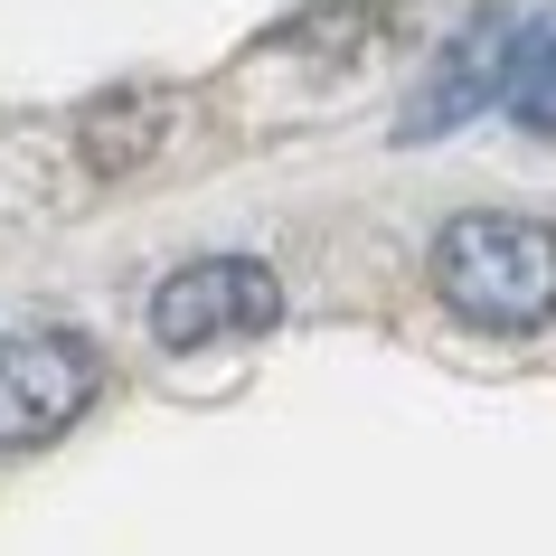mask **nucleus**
<instances>
[{
	"mask_svg": "<svg viewBox=\"0 0 556 556\" xmlns=\"http://www.w3.org/2000/svg\"><path fill=\"white\" fill-rule=\"evenodd\" d=\"M434 302L471 330H547L556 321V227L519 217V207H463L434 236Z\"/></svg>",
	"mask_w": 556,
	"mask_h": 556,
	"instance_id": "nucleus-1",
	"label": "nucleus"
},
{
	"mask_svg": "<svg viewBox=\"0 0 556 556\" xmlns=\"http://www.w3.org/2000/svg\"><path fill=\"white\" fill-rule=\"evenodd\" d=\"M104 358L76 330H10L0 340V453H38L94 406Z\"/></svg>",
	"mask_w": 556,
	"mask_h": 556,
	"instance_id": "nucleus-2",
	"label": "nucleus"
},
{
	"mask_svg": "<svg viewBox=\"0 0 556 556\" xmlns=\"http://www.w3.org/2000/svg\"><path fill=\"white\" fill-rule=\"evenodd\" d=\"M283 321V283L255 255H199L151 293V340L161 350H217V340H255Z\"/></svg>",
	"mask_w": 556,
	"mask_h": 556,
	"instance_id": "nucleus-3",
	"label": "nucleus"
},
{
	"mask_svg": "<svg viewBox=\"0 0 556 556\" xmlns=\"http://www.w3.org/2000/svg\"><path fill=\"white\" fill-rule=\"evenodd\" d=\"M509 20H471L453 48H443V66L415 86L406 123H396V142H434V132H453V123H471L481 104H500V76H509Z\"/></svg>",
	"mask_w": 556,
	"mask_h": 556,
	"instance_id": "nucleus-4",
	"label": "nucleus"
},
{
	"mask_svg": "<svg viewBox=\"0 0 556 556\" xmlns=\"http://www.w3.org/2000/svg\"><path fill=\"white\" fill-rule=\"evenodd\" d=\"M161 132H170V94H161V86L104 94V104H86V114H76V142H86V161H94L104 179L142 170L151 151H161Z\"/></svg>",
	"mask_w": 556,
	"mask_h": 556,
	"instance_id": "nucleus-5",
	"label": "nucleus"
},
{
	"mask_svg": "<svg viewBox=\"0 0 556 556\" xmlns=\"http://www.w3.org/2000/svg\"><path fill=\"white\" fill-rule=\"evenodd\" d=\"M500 104H509V123H528V132H556V10H538V20L509 38Z\"/></svg>",
	"mask_w": 556,
	"mask_h": 556,
	"instance_id": "nucleus-6",
	"label": "nucleus"
}]
</instances>
